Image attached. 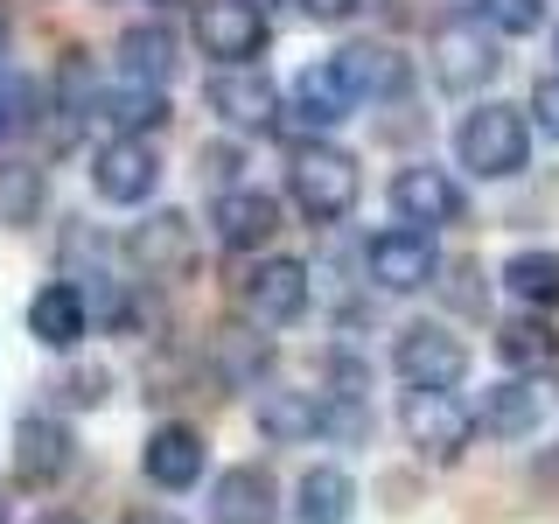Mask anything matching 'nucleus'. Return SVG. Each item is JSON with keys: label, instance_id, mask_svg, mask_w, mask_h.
Masks as SVG:
<instances>
[{"label": "nucleus", "instance_id": "obj_1", "mask_svg": "<svg viewBox=\"0 0 559 524\" xmlns=\"http://www.w3.org/2000/svg\"><path fill=\"white\" fill-rule=\"evenodd\" d=\"M454 154H462V168L483 175V182H511V175L532 162V119H524L518 105L489 98L454 127Z\"/></svg>", "mask_w": 559, "mask_h": 524}, {"label": "nucleus", "instance_id": "obj_30", "mask_svg": "<svg viewBox=\"0 0 559 524\" xmlns=\"http://www.w3.org/2000/svg\"><path fill=\"white\" fill-rule=\"evenodd\" d=\"M57 392H63V406H98V398H105V371H63Z\"/></svg>", "mask_w": 559, "mask_h": 524}, {"label": "nucleus", "instance_id": "obj_31", "mask_svg": "<svg viewBox=\"0 0 559 524\" xmlns=\"http://www.w3.org/2000/svg\"><path fill=\"white\" fill-rule=\"evenodd\" d=\"M532 112H538V133L559 140V78H538L532 84Z\"/></svg>", "mask_w": 559, "mask_h": 524}, {"label": "nucleus", "instance_id": "obj_34", "mask_svg": "<svg viewBox=\"0 0 559 524\" xmlns=\"http://www.w3.org/2000/svg\"><path fill=\"white\" fill-rule=\"evenodd\" d=\"M127 524H182V517H175V511H133Z\"/></svg>", "mask_w": 559, "mask_h": 524}, {"label": "nucleus", "instance_id": "obj_21", "mask_svg": "<svg viewBox=\"0 0 559 524\" xmlns=\"http://www.w3.org/2000/svg\"><path fill=\"white\" fill-rule=\"evenodd\" d=\"M294 517L301 524H349L357 517V483L343 468H308L301 489H294Z\"/></svg>", "mask_w": 559, "mask_h": 524}, {"label": "nucleus", "instance_id": "obj_38", "mask_svg": "<svg viewBox=\"0 0 559 524\" xmlns=\"http://www.w3.org/2000/svg\"><path fill=\"white\" fill-rule=\"evenodd\" d=\"M0 43H8V14H0Z\"/></svg>", "mask_w": 559, "mask_h": 524}, {"label": "nucleus", "instance_id": "obj_29", "mask_svg": "<svg viewBox=\"0 0 559 524\" xmlns=\"http://www.w3.org/2000/svg\"><path fill=\"white\" fill-rule=\"evenodd\" d=\"M483 22L497 35H532L546 22V0H483Z\"/></svg>", "mask_w": 559, "mask_h": 524}, {"label": "nucleus", "instance_id": "obj_14", "mask_svg": "<svg viewBox=\"0 0 559 524\" xmlns=\"http://www.w3.org/2000/svg\"><path fill=\"white\" fill-rule=\"evenodd\" d=\"M210 524H280V483L259 462H238L210 483Z\"/></svg>", "mask_w": 559, "mask_h": 524}, {"label": "nucleus", "instance_id": "obj_24", "mask_svg": "<svg viewBox=\"0 0 559 524\" xmlns=\"http://www.w3.org/2000/svg\"><path fill=\"white\" fill-rule=\"evenodd\" d=\"M43 168L35 162H0V231H28L35 217H43Z\"/></svg>", "mask_w": 559, "mask_h": 524}, {"label": "nucleus", "instance_id": "obj_25", "mask_svg": "<svg viewBox=\"0 0 559 524\" xmlns=\"http://www.w3.org/2000/svg\"><path fill=\"white\" fill-rule=\"evenodd\" d=\"M98 105V119H112L119 133H154L168 119V98H162V84H133L127 78V92H105V98H92Z\"/></svg>", "mask_w": 559, "mask_h": 524}, {"label": "nucleus", "instance_id": "obj_37", "mask_svg": "<svg viewBox=\"0 0 559 524\" xmlns=\"http://www.w3.org/2000/svg\"><path fill=\"white\" fill-rule=\"evenodd\" d=\"M245 8H259V14H266V8H273V0H245Z\"/></svg>", "mask_w": 559, "mask_h": 524}, {"label": "nucleus", "instance_id": "obj_3", "mask_svg": "<svg viewBox=\"0 0 559 524\" xmlns=\"http://www.w3.org/2000/svg\"><path fill=\"white\" fill-rule=\"evenodd\" d=\"M392 371L413 384V392H454L468 378V343L441 322H406L392 343Z\"/></svg>", "mask_w": 559, "mask_h": 524}, {"label": "nucleus", "instance_id": "obj_36", "mask_svg": "<svg viewBox=\"0 0 559 524\" xmlns=\"http://www.w3.org/2000/svg\"><path fill=\"white\" fill-rule=\"evenodd\" d=\"M14 127V119H8V92H0V133H8Z\"/></svg>", "mask_w": 559, "mask_h": 524}, {"label": "nucleus", "instance_id": "obj_2", "mask_svg": "<svg viewBox=\"0 0 559 524\" xmlns=\"http://www.w3.org/2000/svg\"><path fill=\"white\" fill-rule=\"evenodd\" d=\"M287 196L301 210L308 224H343L349 210H357V162H349L343 147H301L287 168Z\"/></svg>", "mask_w": 559, "mask_h": 524}, {"label": "nucleus", "instance_id": "obj_7", "mask_svg": "<svg viewBox=\"0 0 559 524\" xmlns=\"http://www.w3.org/2000/svg\"><path fill=\"white\" fill-rule=\"evenodd\" d=\"M364 266H371V279L384 294H413V287H427V279L441 273V252H433V231H419V224H392V231L371 238Z\"/></svg>", "mask_w": 559, "mask_h": 524}, {"label": "nucleus", "instance_id": "obj_23", "mask_svg": "<svg viewBox=\"0 0 559 524\" xmlns=\"http://www.w3.org/2000/svg\"><path fill=\"white\" fill-rule=\"evenodd\" d=\"M497 357L511 364V371H546V364L559 357V336H552V322L546 314H511V322L497 329Z\"/></svg>", "mask_w": 559, "mask_h": 524}, {"label": "nucleus", "instance_id": "obj_40", "mask_svg": "<svg viewBox=\"0 0 559 524\" xmlns=\"http://www.w3.org/2000/svg\"><path fill=\"white\" fill-rule=\"evenodd\" d=\"M0 524H8V511H0Z\"/></svg>", "mask_w": 559, "mask_h": 524}, {"label": "nucleus", "instance_id": "obj_13", "mask_svg": "<svg viewBox=\"0 0 559 524\" xmlns=\"http://www.w3.org/2000/svg\"><path fill=\"white\" fill-rule=\"evenodd\" d=\"M70 462H78V441H70L63 419L49 413H28L22 427H14V476H22L28 489H49L70 476Z\"/></svg>", "mask_w": 559, "mask_h": 524}, {"label": "nucleus", "instance_id": "obj_28", "mask_svg": "<svg viewBox=\"0 0 559 524\" xmlns=\"http://www.w3.org/2000/svg\"><path fill=\"white\" fill-rule=\"evenodd\" d=\"M266 336H252V329H217V364L231 384H259V371H266Z\"/></svg>", "mask_w": 559, "mask_h": 524}, {"label": "nucleus", "instance_id": "obj_18", "mask_svg": "<svg viewBox=\"0 0 559 524\" xmlns=\"http://www.w3.org/2000/svg\"><path fill=\"white\" fill-rule=\"evenodd\" d=\"M210 231H217L231 252H259L273 231H280V203L266 189H217V203H210Z\"/></svg>", "mask_w": 559, "mask_h": 524}, {"label": "nucleus", "instance_id": "obj_33", "mask_svg": "<svg viewBox=\"0 0 559 524\" xmlns=\"http://www.w3.org/2000/svg\"><path fill=\"white\" fill-rule=\"evenodd\" d=\"M294 8L308 14V22H322V28H336V22H349L357 14V0H294Z\"/></svg>", "mask_w": 559, "mask_h": 524}, {"label": "nucleus", "instance_id": "obj_11", "mask_svg": "<svg viewBox=\"0 0 559 524\" xmlns=\"http://www.w3.org/2000/svg\"><path fill=\"white\" fill-rule=\"evenodd\" d=\"M392 210L399 224H419V231H441V224H462V189H454L448 168L413 162L392 175Z\"/></svg>", "mask_w": 559, "mask_h": 524}, {"label": "nucleus", "instance_id": "obj_35", "mask_svg": "<svg viewBox=\"0 0 559 524\" xmlns=\"http://www.w3.org/2000/svg\"><path fill=\"white\" fill-rule=\"evenodd\" d=\"M35 524H84V517H70V511H43Z\"/></svg>", "mask_w": 559, "mask_h": 524}, {"label": "nucleus", "instance_id": "obj_39", "mask_svg": "<svg viewBox=\"0 0 559 524\" xmlns=\"http://www.w3.org/2000/svg\"><path fill=\"white\" fill-rule=\"evenodd\" d=\"M154 8H175V0H154Z\"/></svg>", "mask_w": 559, "mask_h": 524}, {"label": "nucleus", "instance_id": "obj_27", "mask_svg": "<svg viewBox=\"0 0 559 524\" xmlns=\"http://www.w3.org/2000/svg\"><path fill=\"white\" fill-rule=\"evenodd\" d=\"M503 287L524 308H552L559 301V252H511L503 259Z\"/></svg>", "mask_w": 559, "mask_h": 524}, {"label": "nucleus", "instance_id": "obj_19", "mask_svg": "<svg viewBox=\"0 0 559 524\" xmlns=\"http://www.w3.org/2000/svg\"><path fill=\"white\" fill-rule=\"evenodd\" d=\"M252 419H259V433H266L273 448H301V441L322 433V398L294 392V384H266V392L252 398Z\"/></svg>", "mask_w": 559, "mask_h": 524}, {"label": "nucleus", "instance_id": "obj_26", "mask_svg": "<svg viewBox=\"0 0 559 524\" xmlns=\"http://www.w3.org/2000/svg\"><path fill=\"white\" fill-rule=\"evenodd\" d=\"M294 112L308 119V127H336V119L349 112V92H343V78L329 63H308L301 78H294Z\"/></svg>", "mask_w": 559, "mask_h": 524}, {"label": "nucleus", "instance_id": "obj_20", "mask_svg": "<svg viewBox=\"0 0 559 524\" xmlns=\"http://www.w3.org/2000/svg\"><path fill=\"white\" fill-rule=\"evenodd\" d=\"M538 419H546V406H538V384H524V378L489 384L483 406H476V427L489 433V441H532Z\"/></svg>", "mask_w": 559, "mask_h": 524}, {"label": "nucleus", "instance_id": "obj_12", "mask_svg": "<svg viewBox=\"0 0 559 524\" xmlns=\"http://www.w3.org/2000/svg\"><path fill=\"white\" fill-rule=\"evenodd\" d=\"M127 252H133V266L147 279H182L197 266V224H189L182 210H154L147 224H133Z\"/></svg>", "mask_w": 559, "mask_h": 524}, {"label": "nucleus", "instance_id": "obj_8", "mask_svg": "<svg viewBox=\"0 0 559 524\" xmlns=\"http://www.w3.org/2000/svg\"><path fill=\"white\" fill-rule=\"evenodd\" d=\"M238 301H245V314H252L259 329L301 322V314H308V266H301V259H259V266L245 273Z\"/></svg>", "mask_w": 559, "mask_h": 524}, {"label": "nucleus", "instance_id": "obj_6", "mask_svg": "<svg viewBox=\"0 0 559 524\" xmlns=\"http://www.w3.org/2000/svg\"><path fill=\"white\" fill-rule=\"evenodd\" d=\"M503 70V49H497V28L483 22H448L441 35H433V78L448 84V92H476V84H489Z\"/></svg>", "mask_w": 559, "mask_h": 524}, {"label": "nucleus", "instance_id": "obj_17", "mask_svg": "<svg viewBox=\"0 0 559 524\" xmlns=\"http://www.w3.org/2000/svg\"><path fill=\"white\" fill-rule=\"evenodd\" d=\"M203 433L182 427V419H168V427L147 433V448H140V468H147L154 489H197L203 483Z\"/></svg>", "mask_w": 559, "mask_h": 524}, {"label": "nucleus", "instance_id": "obj_22", "mask_svg": "<svg viewBox=\"0 0 559 524\" xmlns=\"http://www.w3.org/2000/svg\"><path fill=\"white\" fill-rule=\"evenodd\" d=\"M119 70H127L133 84H168L175 78V35L162 22H133L119 35Z\"/></svg>", "mask_w": 559, "mask_h": 524}, {"label": "nucleus", "instance_id": "obj_5", "mask_svg": "<svg viewBox=\"0 0 559 524\" xmlns=\"http://www.w3.org/2000/svg\"><path fill=\"white\" fill-rule=\"evenodd\" d=\"M203 105L231 133H273L280 127V92H273L266 70H252V63H224L217 78L203 84Z\"/></svg>", "mask_w": 559, "mask_h": 524}, {"label": "nucleus", "instance_id": "obj_4", "mask_svg": "<svg viewBox=\"0 0 559 524\" xmlns=\"http://www.w3.org/2000/svg\"><path fill=\"white\" fill-rule=\"evenodd\" d=\"M399 427H406V441L427 462H462L468 441H476V413L462 398L454 392H413V384H406V406H399Z\"/></svg>", "mask_w": 559, "mask_h": 524}, {"label": "nucleus", "instance_id": "obj_16", "mask_svg": "<svg viewBox=\"0 0 559 524\" xmlns=\"http://www.w3.org/2000/svg\"><path fill=\"white\" fill-rule=\"evenodd\" d=\"M84 329H92V301H84L78 279H49V287H35L28 301V336L43 349H78Z\"/></svg>", "mask_w": 559, "mask_h": 524}, {"label": "nucleus", "instance_id": "obj_10", "mask_svg": "<svg viewBox=\"0 0 559 524\" xmlns=\"http://www.w3.org/2000/svg\"><path fill=\"white\" fill-rule=\"evenodd\" d=\"M197 43H203V57H217V63H252V57H266L273 28H266V14L245 8V0H203Z\"/></svg>", "mask_w": 559, "mask_h": 524}, {"label": "nucleus", "instance_id": "obj_32", "mask_svg": "<svg viewBox=\"0 0 559 524\" xmlns=\"http://www.w3.org/2000/svg\"><path fill=\"white\" fill-rule=\"evenodd\" d=\"M197 168H203L217 189H238V182H231V168H238V154H231V147H203V154H197Z\"/></svg>", "mask_w": 559, "mask_h": 524}, {"label": "nucleus", "instance_id": "obj_9", "mask_svg": "<svg viewBox=\"0 0 559 524\" xmlns=\"http://www.w3.org/2000/svg\"><path fill=\"white\" fill-rule=\"evenodd\" d=\"M154 182H162V162H154L147 133H112L92 154V189L105 203H147Z\"/></svg>", "mask_w": 559, "mask_h": 524}, {"label": "nucleus", "instance_id": "obj_15", "mask_svg": "<svg viewBox=\"0 0 559 524\" xmlns=\"http://www.w3.org/2000/svg\"><path fill=\"white\" fill-rule=\"evenodd\" d=\"M329 70L343 78L349 105H364V98H399V92H406V78H413V63L399 57L392 43H349V49H336V57H329Z\"/></svg>", "mask_w": 559, "mask_h": 524}]
</instances>
